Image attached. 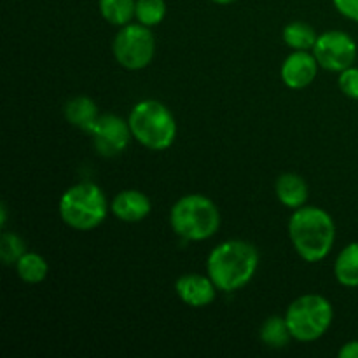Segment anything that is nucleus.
Instances as JSON below:
<instances>
[{
	"label": "nucleus",
	"mask_w": 358,
	"mask_h": 358,
	"mask_svg": "<svg viewBox=\"0 0 358 358\" xmlns=\"http://www.w3.org/2000/svg\"><path fill=\"white\" fill-rule=\"evenodd\" d=\"M283 41L294 51H310L317 44L318 34L304 21H294L283 28Z\"/></svg>",
	"instance_id": "obj_16"
},
{
	"label": "nucleus",
	"mask_w": 358,
	"mask_h": 358,
	"mask_svg": "<svg viewBox=\"0 0 358 358\" xmlns=\"http://www.w3.org/2000/svg\"><path fill=\"white\" fill-rule=\"evenodd\" d=\"M48 262L42 255L35 252H27L20 261L16 262V273L24 283H41L48 276Z\"/></svg>",
	"instance_id": "obj_19"
},
{
	"label": "nucleus",
	"mask_w": 358,
	"mask_h": 358,
	"mask_svg": "<svg viewBox=\"0 0 358 358\" xmlns=\"http://www.w3.org/2000/svg\"><path fill=\"white\" fill-rule=\"evenodd\" d=\"M212 2L219 3V6H229V3L236 2V0H212Z\"/></svg>",
	"instance_id": "obj_26"
},
{
	"label": "nucleus",
	"mask_w": 358,
	"mask_h": 358,
	"mask_svg": "<svg viewBox=\"0 0 358 358\" xmlns=\"http://www.w3.org/2000/svg\"><path fill=\"white\" fill-rule=\"evenodd\" d=\"M259 338L269 348H285L287 345L292 339L290 334V329L287 325L285 317H269L264 324L261 325V331H259Z\"/></svg>",
	"instance_id": "obj_17"
},
{
	"label": "nucleus",
	"mask_w": 358,
	"mask_h": 358,
	"mask_svg": "<svg viewBox=\"0 0 358 358\" xmlns=\"http://www.w3.org/2000/svg\"><path fill=\"white\" fill-rule=\"evenodd\" d=\"M215 283L212 282L208 275H189L180 276L175 283V292L180 297L182 303H185L191 308H205L213 303L217 292Z\"/></svg>",
	"instance_id": "obj_11"
},
{
	"label": "nucleus",
	"mask_w": 358,
	"mask_h": 358,
	"mask_svg": "<svg viewBox=\"0 0 358 358\" xmlns=\"http://www.w3.org/2000/svg\"><path fill=\"white\" fill-rule=\"evenodd\" d=\"M285 320L296 341H317L332 325L334 308L324 296L306 294L290 303V306L287 308Z\"/></svg>",
	"instance_id": "obj_6"
},
{
	"label": "nucleus",
	"mask_w": 358,
	"mask_h": 358,
	"mask_svg": "<svg viewBox=\"0 0 358 358\" xmlns=\"http://www.w3.org/2000/svg\"><path fill=\"white\" fill-rule=\"evenodd\" d=\"M112 213L117 217L121 222H140L145 219L152 210V203H150L149 196L143 192L136 191V189H128V191H121L115 194L112 199Z\"/></svg>",
	"instance_id": "obj_12"
},
{
	"label": "nucleus",
	"mask_w": 358,
	"mask_h": 358,
	"mask_svg": "<svg viewBox=\"0 0 358 358\" xmlns=\"http://www.w3.org/2000/svg\"><path fill=\"white\" fill-rule=\"evenodd\" d=\"M339 358H358V341H348L339 350Z\"/></svg>",
	"instance_id": "obj_24"
},
{
	"label": "nucleus",
	"mask_w": 358,
	"mask_h": 358,
	"mask_svg": "<svg viewBox=\"0 0 358 358\" xmlns=\"http://www.w3.org/2000/svg\"><path fill=\"white\" fill-rule=\"evenodd\" d=\"M313 55L322 69L329 72H343L355 63L357 44L346 31L329 30L318 35Z\"/></svg>",
	"instance_id": "obj_8"
},
{
	"label": "nucleus",
	"mask_w": 358,
	"mask_h": 358,
	"mask_svg": "<svg viewBox=\"0 0 358 358\" xmlns=\"http://www.w3.org/2000/svg\"><path fill=\"white\" fill-rule=\"evenodd\" d=\"M259 266V252L245 240H227L217 245L206 261V273L222 292L243 289Z\"/></svg>",
	"instance_id": "obj_1"
},
{
	"label": "nucleus",
	"mask_w": 358,
	"mask_h": 358,
	"mask_svg": "<svg viewBox=\"0 0 358 358\" xmlns=\"http://www.w3.org/2000/svg\"><path fill=\"white\" fill-rule=\"evenodd\" d=\"M129 129L140 145L150 150H166L177 138V121L164 103L142 100L129 112Z\"/></svg>",
	"instance_id": "obj_3"
},
{
	"label": "nucleus",
	"mask_w": 358,
	"mask_h": 358,
	"mask_svg": "<svg viewBox=\"0 0 358 358\" xmlns=\"http://www.w3.org/2000/svg\"><path fill=\"white\" fill-rule=\"evenodd\" d=\"M275 191L280 203L290 210H299L306 206L308 198H310V187H308L306 180L297 173L280 175Z\"/></svg>",
	"instance_id": "obj_13"
},
{
	"label": "nucleus",
	"mask_w": 358,
	"mask_h": 358,
	"mask_svg": "<svg viewBox=\"0 0 358 358\" xmlns=\"http://www.w3.org/2000/svg\"><path fill=\"white\" fill-rule=\"evenodd\" d=\"M166 16V2L164 0H136L135 17L145 27H156Z\"/></svg>",
	"instance_id": "obj_20"
},
{
	"label": "nucleus",
	"mask_w": 358,
	"mask_h": 358,
	"mask_svg": "<svg viewBox=\"0 0 358 358\" xmlns=\"http://www.w3.org/2000/svg\"><path fill=\"white\" fill-rule=\"evenodd\" d=\"M6 222H7V206L6 203H2V206H0V227H6Z\"/></svg>",
	"instance_id": "obj_25"
},
{
	"label": "nucleus",
	"mask_w": 358,
	"mask_h": 358,
	"mask_svg": "<svg viewBox=\"0 0 358 358\" xmlns=\"http://www.w3.org/2000/svg\"><path fill=\"white\" fill-rule=\"evenodd\" d=\"M318 59L308 51H294L282 65V80L290 90H304L310 86L318 73Z\"/></svg>",
	"instance_id": "obj_10"
},
{
	"label": "nucleus",
	"mask_w": 358,
	"mask_h": 358,
	"mask_svg": "<svg viewBox=\"0 0 358 358\" xmlns=\"http://www.w3.org/2000/svg\"><path fill=\"white\" fill-rule=\"evenodd\" d=\"M112 51L122 69L142 70L154 59L156 41L149 27L142 23H128L115 35Z\"/></svg>",
	"instance_id": "obj_7"
},
{
	"label": "nucleus",
	"mask_w": 358,
	"mask_h": 358,
	"mask_svg": "<svg viewBox=\"0 0 358 358\" xmlns=\"http://www.w3.org/2000/svg\"><path fill=\"white\" fill-rule=\"evenodd\" d=\"M334 6L343 16L358 23V0H334Z\"/></svg>",
	"instance_id": "obj_23"
},
{
	"label": "nucleus",
	"mask_w": 358,
	"mask_h": 358,
	"mask_svg": "<svg viewBox=\"0 0 358 358\" xmlns=\"http://www.w3.org/2000/svg\"><path fill=\"white\" fill-rule=\"evenodd\" d=\"M334 275L343 287L348 289L358 287V241L346 245L339 252L334 264Z\"/></svg>",
	"instance_id": "obj_15"
},
{
	"label": "nucleus",
	"mask_w": 358,
	"mask_h": 358,
	"mask_svg": "<svg viewBox=\"0 0 358 358\" xmlns=\"http://www.w3.org/2000/svg\"><path fill=\"white\" fill-rule=\"evenodd\" d=\"M175 234L187 241H205L220 227V213L215 203L203 194L182 196L170 212Z\"/></svg>",
	"instance_id": "obj_4"
},
{
	"label": "nucleus",
	"mask_w": 358,
	"mask_h": 358,
	"mask_svg": "<svg viewBox=\"0 0 358 358\" xmlns=\"http://www.w3.org/2000/svg\"><path fill=\"white\" fill-rule=\"evenodd\" d=\"M98 7L107 23L124 27L135 17L136 0H100Z\"/></svg>",
	"instance_id": "obj_18"
},
{
	"label": "nucleus",
	"mask_w": 358,
	"mask_h": 358,
	"mask_svg": "<svg viewBox=\"0 0 358 358\" xmlns=\"http://www.w3.org/2000/svg\"><path fill=\"white\" fill-rule=\"evenodd\" d=\"M289 236L303 261L320 262L332 252L336 241V224L325 210L303 206L294 210L289 220Z\"/></svg>",
	"instance_id": "obj_2"
},
{
	"label": "nucleus",
	"mask_w": 358,
	"mask_h": 358,
	"mask_svg": "<svg viewBox=\"0 0 358 358\" xmlns=\"http://www.w3.org/2000/svg\"><path fill=\"white\" fill-rule=\"evenodd\" d=\"M27 254V243L16 233H2L0 238V259L6 266H16L23 255Z\"/></svg>",
	"instance_id": "obj_21"
},
{
	"label": "nucleus",
	"mask_w": 358,
	"mask_h": 358,
	"mask_svg": "<svg viewBox=\"0 0 358 358\" xmlns=\"http://www.w3.org/2000/svg\"><path fill=\"white\" fill-rule=\"evenodd\" d=\"M63 114H65V119L70 124L90 133L96 124L98 117H100L96 103L87 96H76L66 101Z\"/></svg>",
	"instance_id": "obj_14"
},
{
	"label": "nucleus",
	"mask_w": 358,
	"mask_h": 358,
	"mask_svg": "<svg viewBox=\"0 0 358 358\" xmlns=\"http://www.w3.org/2000/svg\"><path fill=\"white\" fill-rule=\"evenodd\" d=\"M94 149L100 156L114 157L128 147L129 138H133L129 122L114 114H103L98 117L96 124L91 129Z\"/></svg>",
	"instance_id": "obj_9"
},
{
	"label": "nucleus",
	"mask_w": 358,
	"mask_h": 358,
	"mask_svg": "<svg viewBox=\"0 0 358 358\" xmlns=\"http://www.w3.org/2000/svg\"><path fill=\"white\" fill-rule=\"evenodd\" d=\"M339 90L343 94L352 100H358V69L357 66H350V69L339 72Z\"/></svg>",
	"instance_id": "obj_22"
},
{
	"label": "nucleus",
	"mask_w": 358,
	"mask_h": 358,
	"mask_svg": "<svg viewBox=\"0 0 358 358\" xmlns=\"http://www.w3.org/2000/svg\"><path fill=\"white\" fill-rule=\"evenodd\" d=\"M108 206L110 205L101 187L93 182H80L63 192L59 199V217L72 229L91 231L107 219Z\"/></svg>",
	"instance_id": "obj_5"
}]
</instances>
